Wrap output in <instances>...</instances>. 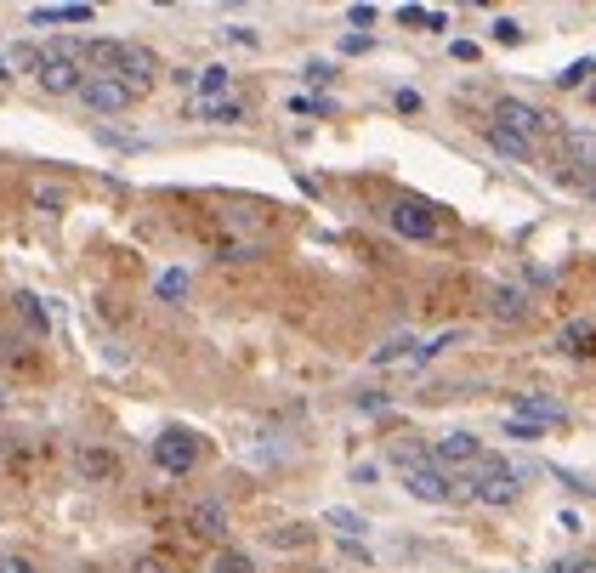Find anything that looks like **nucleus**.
<instances>
[{"label": "nucleus", "instance_id": "1", "mask_svg": "<svg viewBox=\"0 0 596 573\" xmlns=\"http://www.w3.org/2000/svg\"><path fill=\"white\" fill-rule=\"evenodd\" d=\"M517 494H523L517 471H511L500 454H494V460L483 454V460H477V471H472V483H466V500H477V505H511Z\"/></svg>", "mask_w": 596, "mask_h": 573}, {"label": "nucleus", "instance_id": "2", "mask_svg": "<svg viewBox=\"0 0 596 573\" xmlns=\"http://www.w3.org/2000/svg\"><path fill=\"white\" fill-rule=\"evenodd\" d=\"M148 454H154V466L165 471V477H188V471H199V460H205V449H199V437H193L188 426H165Z\"/></svg>", "mask_w": 596, "mask_h": 573}, {"label": "nucleus", "instance_id": "3", "mask_svg": "<svg viewBox=\"0 0 596 573\" xmlns=\"http://www.w3.org/2000/svg\"><path fill=\"white\" fill-rule=\"evenodd\" d=\"M404 488L415 494V500H426V505H460V500H466V483H460L455 471L432 466V460L409 466V471H404Z\"/></svg>", "mask_w": 596, "mask_h": 573}, {"label": "nucleus", "instance_id": "4", "mask_svg": "<svg viewBox=\"0 0 596 573\" xmlns=\"http://www.w3.org/2000/svg\"><path fill=\"white\" fill-rule=\"evenodd\" d=\"M108 74H114V80H125V86L142 97V91L154 86L159 57L148 52V46H131V40H120V46H114V63H108Z\"/></svg>", "mask_w": 596, "mask_h": 573}, {"label": "nucleus", "instance_id": "5", "mask_svg": "<svg viewBox=\"0 0 596 573\" xmlns=\"http://www.w3.org/2000/svg\"><path fill=\"white\" fill-rule=\"evenodd\" d=\"M35 80L46 97H80V86H86V63H74V57H52L40 52L35 63Z\"/></svg>", "mask_w": 596, "mask_h": 573}, {"label": "nucleus", "instance_id": "6", "mask_svg": "<svg viewBox=\"0 0 596 573\" xmlns=\"http://www.w3.org/2000/svg\"><path fill=\"white\" fill-rule=\"evenodd\" d=\"M80 103H86L91 114H125V108L137 103V91L125 86V80H114V74H86Z\"/></svg>", "mask_w": 596, "mask_h": 573}, {"label": "nucleus", "instance_id": "7", "mask_svg": "<svg viewBox=\"0 0 596 573\" xmlns=\"http://www.w3.org/2000/svg\"><path fill=\"white\" fill-rule=\"evenodd\" d=\"M489 125H506L511 137H523V142H534L551 125V114H540L534 103H523V97H500L494 103V114H489Z\"/></svg>", "mask_w": 596, "mask_h": 573}, {"label": "nucleus", "instance_id": "8", "mask_svg": "<svg viewBox=\"0 0 596 573\" xmlns=\"http://www.w3.org/2000/svg\"><path fill=\"white\" fill-rule=\"evenodd\" d=\"M386 222H392V233H404V239H415V244L438 239V216H432V205H421V199H398V205L386 210Z\"/></svg>", "mask_w": 596, "mask_h": 573}, {"label": "nucleus", "instance_id": "9", "mask_svg": "<svg viewBox=\"0 0 596 573\" xmlns=\"http://www.w3.org/2000/svg\"><path fill=\"white\" fill-rule=\"evenodd\" d=\"M477 460H483V437H472V432H443L432 443V466H443V471L477 466Z\"/></svg>", "mask_w": 596, "mask_h": 573}, {"label": "nucleus", "instance_id": "10", "mask_svg": "<svg viewBox=\"0 0 596 573\" xmlns=\"http://www.w3.org/2000/svg\"><path fill=\"white\" fill-rule=\"evenodd\" d=\"M74 471H80V483H114V477H120V454L114 449H80L74 454Z\"/></svg>", "mask_w": 596, "mask_h": 573}, {"label": "nucleus", "instance_id": "11", "mask_svg": "<svg viewBox=\"0 0 596 573\" xmlns=\"http://www.w3.org/2000/svg\"><path fill=\"white\" fill-rule=\"evenodd\" d=\"M562 154H568V165H574V171H591V182H596V131L568 125V131H562Z\"/></svg>", "mask_w": 596, "mask_h": 573}, {"label": "nucleus", "instance_id": "12", "mask_svg": "<svg viewBox=\"0 0 596 573\" xmlns=\"http://www.w3.org/2000/svg\"><path fill=\"white\" fill-rule=\"evenodd\" d=\"M188 528L199 539H228V505H222V500H199L188 511Z\"/></svg>", "mask_w": 596, "mask_h": 573}, {"label": "nucleus", "instance_id": "13", "mask_svg": "<svg viewBox=\"0 0 596 573\" xmlns=\"http://www.w3.org/2000/svg\"><path fill=\"white\" fill-rule=\"evenodd\" d=\"M193 91H199V103H222V97H233V69H228V63L199 69V74H193Z\"/></svg>", "mask_w": 596, "mask_h": 573}, {"label": "nucleus", "instance_id": "14", "mask_svg": "<svg viewBox=\"0 0 596 573\" xmlns=\"http://www.w3.org/2000/svg\"><path fill=\"white\" fill-rule=\"evenodd\" d=\"M489 307H494V318H500V324H523V318H528V296L517 290V284H494Z\"/></svg>", "mask_w": 596, "mask_h": 573}, {"label": "nucleus", "instance_id": "15", "mask_svg": "<svg viewBox=\"0 0 596 573\" xmlns=\"http://www.w3.org/2000/svg\"><path fill=\"white\" fill-rule=\"evenodd\" d=\"M517 415L540 420V426H562V420H568V409H562V403H551V398H540V392H523V398H517Z\"/></svg>", "mask_w": 596, "mask_h": 573}, {"label": "nucleus", "instance_id": "16", "mask_svg": "<svg viewBox=\"0 0 596 573\" xmlns=\"http://www.w3.org/2000/svg\"><path fill=\"white\" fill-rule=\"evenodd\" d=\"M483 142H489L494 154H511V159H528V154H534L523 137H511L506 125H483Z\"/></svg>", "mask_w": 596, "mask_h": 573}, {"label": "nucleus", "instance_id": "17", "mask_svg": "<svg viewBox=\"0 0 596 573\" xmlns=\"http://www.w3.org/2000/svg\"><path fill=\"white\" fill-rule=\"evenodd\" d=\"M398 358H421L415 335H392L386 347H375V358H369V364H375V369H386V364H398Z\"/></svg>", "mask_w": 596, "mask_h": 573}, {"label": "nucleus", "instance_id": "18", "mask_svg": "<svg viewBox=\"0 0 596 573\" xmlns=\"http://www.w3.org/2000/svg\"><path fill=\"white\" fill-rule=\"evenodd\" d=\"M29 18L35 23H91L97 12H91V6H35Z\"/></svg>", "mask_w": 596, "mask_h": 573}, {"label": "nucleus", "instance_id": "19", "mask_svg": "<svg viewBox=\"0 0 596 573\" xmlns=\"http://www.w3.org/2000/svg\"><path fill=\"white\" fill-rule=\"evenodd\" d=\"M199 120H211V125H239V120H245V103H239V97H222V103H199Z\"/></svg>", "mask_w": 596, "mask_h": 573}, {"label": "nucleus", "instance_id": "20", "mask_svg": "<svg viewBox=\"0 0 596 573\" xmlns=\"http://www.w3.org/2000/svg\"><path fill=\"white\" fill-rule=\"evenodd\" d=\"M12 301H18V313H23V324H29V330H40V335L52 330V313L40 307V296H29V290H18V296H12Z\"/></svg>", "mask_w": 596, "mask_h": 573}, {"label": "nucleus", "instance_id": "21", "mask_svg": "<svg viewBox=\"0 0 596 573\" xmlns=\"http://www.w3.org/2000/svg\"><path fill=\"white\" fill-rule=\"evenodd\" d=\"M562 347L579 352V358H596V324H568V330H562Z\"/></svg>", "mask_w": 596, "mask_h": 573}, {"label": "nucleus", "instance_id": "22", "mask_svg": "<svg viewBox=\"0 0 596 573\" xmlns=\"http://www.w3.org/2000/svg\"><path fill=\"white\" fill-rule=\"evenodd\" d=\"M211 573H256V562H250V551H233V545H222L211 562Z\"/></svg>", "mask_w": 596, "mask_h": 573}, {"label": "nucleus", "instance_id": "23", "mask_svg": "<svg viewBox=\"0 0 596 573\" xmlns=\"http://www.w3.org/2000/svg\"><path fill=\"white\" fill-rule=\"evenodd\" d=\"M324 522H330V528H341L347 539H358V534L369 528V522L358 517V511H341V505H330V511H324Z\"/></svg>", "mask_w": 596, "mask_h": 573}, {"label": "nucleus", "instance_id": "24", "mask_svg": "<svg viewBox=\"0 0 596 573\" xmlns=\"http://www.w3.org/2000/svg\"><path fill=\"white\" fill-rule=\"evenodd\" d=\"M182 296H188V273H182V267L159 273V301H182Z\"/></svg>", "mask_w": 596, "mask_h": 573}, {"label": "nucleus", "instance_id": "25", "mask_svg": "<svg viewBox=\"0 0 596 573\" xmlns=\"http://www.w3.org/2000/svg\"><path fill=\"white\" fill-rule=\"evenodd\" d=\"M506 437H517V443H534V437H545V426H540V420L511 415V420H506Z\"/></svg>", "mask_w": 596, "mask_h": 573}, {"label": "nucleus", "instance_id": "26", "mask_svg": "<svg viewBox=\"0 0 596 573\" xmlns=\"http://www.w3.org/2000/svg\"><path fill=\"white\" fill-rule=\"evenodd\" d=\"M0 573H40V568L23 551H6V556H0Z\"/></svg>", "mask_w": 596, "mask_h": 573}, {"label": "nucleus", "instance_id": "27", "mask_svg": "<svg viewBox=\"0 0 596 573\" xmlns=\"http://www.w3.org/2000/svg\"><path fill=\"white\" fill-rule=\"evenodd\" d=\"M494 40H506V46H517V40H523V29H517V18H494Z\"/></svg>", "mask_w": 596, "mask_h": 573}, {"label": "nucleus", "instance_id": "28", "mask_svg": "<svg viewBox=\"0 0 596 573\" xmlns=\"http://www.w3.org/2000/svg\"><path fill=\"white\" fill-rule=\"evenodd\" d=\"M585 74H596V57H585V63H574V69H562L557 80H562V86H579Z\"/></svg>", "mask_w": 596, "mask_h": 573}, {"label": "nucleus", "instance_id": "29", "mask_svg": "<svg viewBox=\"0 0 596 573\" xmlns=\"http://www.w3.org/2000/svg\"><path fill=\"white\" fill-rule=\"evenodd\" d=\"M131 573H176V568L165 562V556H137V562H131Z\"/></svg>", "mask_w": 596, "mask_h": 573}, {"label": "nucleus", "instance_id": "30", "mask_svg": "<svg viewBox=\"0 0 596 573\" xmlns=\"http://www.w3.org/2000/svg\"><path fill=\"white\" fill-rule=\"evenodd\" d=\"M392 103H398V114H421V91H398V97H392Z\"/></svg>", "mask_w": 596, "mask_h": 573}, {"label": "nucleus", "instance_id": "31", "mask_svg": "<svg viewBox=\"0 0 596 573\" xmlns=\"http://www.w3.org/2000/svg\"><path fill=\"white\" fill-rule=\"evenodd\" d=\"M228 40H239V46H262V35L256 29H245V23H233V29H222Z\"/></svg>", "mask_w": 596, "mask_h": 573}, {"label": "nucleus", "instance_id": "32", "mask_svg": "<svg viewBox=\"0 0 596 573\" xmlns=\"http://www.w3.org/2000/svg\"><path fill=\"white\" fill-rule=\"evenodd\" d=\"M35 205L40 210H63V193H57V188H35Z\"/></svg>", "mask_w": 596, "mask_h": 573}, {"label": "nucleus", "instance_id": "33", "mask_svg": "<svg viewBox=\"0 0 596 573\" xmlns=\"http://www.w3.org/2000/svg\"><path fill=\"white\" fill-rule=\"evenodd\" d=\"M307 80H313V86H324V80H335V69H330V63H307Z\"/></svg>", "mask_w": 596, "mask_h": 573}, {"label": "nucleus", "instance_id": "34", "mask_svg": "<svg viewBox=\"0 0 596 573\" xmlns=\"http://www.w3.org/2000/svg\"><path fill=\"white\" fill-rule=\"evenodd\" d=\"M557 573H596V562H591V556H574V562H562Z\"/></svg>", "mask_w": 596, "mask_h": 573}, {"label": "nucleus", "instance_id": "35", "mask_svg": "<svg viewBox=\"0 0 596 573\" xmlns=\"http://www.w3.org/2000/svg\"><path fill=\"white\" fill-rule=\"evenodd\" d=\"M347 18H352V23H358V29H369V23H375V6H352Z\"/></svg>", "mask_w": 596, "mask_h": 573}, {"label": "nucleus", "instance_id": "36", "mask_svg": "<svg viewBox=\"0 0 596 573\" xmlns=\"http://www.w3.org/2000/svg\"><path fill=\"white\" fill-rule=\"evenodd\" d=\"M449 52H455L460 63H477V46H472V40H455V46H449Z\"/></svg>", "mask_w": 596, "mask_h": 573}, {"label": "nucleus", "instance_id": "37", "mask_svg": "<svg viewBox=\"0 0 596 573\" xmlns=\"http://www.w3.org/2000/svg\"><path fill=\"white\" fill-rule=\"evenodd\" d=\"M307 539V528H284V534H273V545H301Z\"/></svg>", "mask_w": 596, "mask_h": 573}, {"label": "nucleus", "instance_id": "38", "mask_svg": "<svg viewBox=\"0 0 596 573\" xmlns=\"http://www.w3.org/2000/svg\"><path fill=\"white\" fill-rule=\"evenodd\" d=\"M585 193H591V199H596V182H585Z\"/></svg>", "mask_w": 596, "mask_h": 573}, {"label": "nucleus", "instance_id": "39", "mask_svg": "<svg viewBox=\"0 0 596 573\" xmlns=\"http://www.w3.org/2000/svg\"><path fill=\"white\" fill-rule=\"evenodd\" d=\"M0 80H12V74H6V63H0Z\"/></svg>", "mask_w": 596, "mask_h": 573}, {"label": "nucleus", "instance_id": "40", "mask_svg": "<svg viewBox=\"0 0 596 573\" xmlns=\"http://www.w3.org/2000/svg\"><path fill=\"white\" fill-rule=\"evenodd\" d=\"M74 573H91V568H74Z\"/></svg>", "mask_w": 596, "mask_h": 573}, {"label": "nucleus", "instance_id": "41", "mask_svg": "<svg viewBox=\"0 0 596 573\" xmlns=\"http://www.w3.org/2000/svg\"><path fill=\"white\" fill-rule=\"evenodd\" d=\"M0 409H6V398H0Z\"/></svg>", "mask_w": 596, "mask_h": 573}]
</instances>
